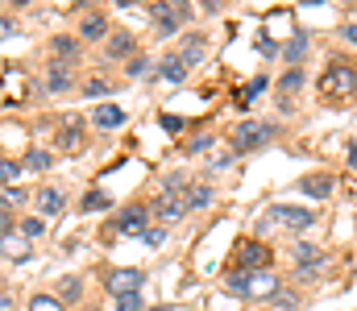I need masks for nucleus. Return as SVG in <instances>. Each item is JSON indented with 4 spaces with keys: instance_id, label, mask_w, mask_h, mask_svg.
<instances>
[{
    "instance_id": "obj_24",
    "label": "nucleus",
    "mask_w": 357,
    "mask_h": 311,
    "mask_svg": "<svg viewBox=\"0 0 357 311\" xmlns=\"http://www.w3.org/2000/svg\"><path fill=\"white\" fill-rule=\"evenodd\" d=\"M29 311H63V299H54V295H33V299H29Z\"/></svg>"
},
{
    "instance_id": "obj_38",
    "label": "nucleus",
    "mask_w": 357,
    "mask_h": 311,
    "mask_svg": "<svg viewBox=\"0 0 357 311\" xmlns=\"http://www.w3.org/2000/svg\"><path fill=\"white\" fill-rule=\"evenodd\" d=\"M13 29H17V25H13V21H8V17H0V42H4V38H8V33H13Z\"/></svg>"
},
{
    "instance_id": "obj_33",
    "label": "nucleus",
    "mask_w": 357,
    "mask_h": 311,
    "mask_svg": "<svg viewBox=\"0 0 357 311\" xmlns=\"http://www.w3.org/2000/svg\"><path fill=\"white\" fill-rule=\"evenodd\" d=\"M21 200H25V191H21V187H4V191H0V204H4V207L21 204Z\"/></svg>"
},
{
    "instance_id": "obj_36",
    "label": "nucleus",
    "mask_w": 357,
    "mask_h": 311,
    "mask_svg": "<svg viewBox=\"0 0 357 311\" xmlns=\"http://www.w3.org/2000/svg\"><path fill=\"white\" fill-rule=\"evenodd\" d=\"M84 92H88V96H108V83H104V79H88Z\"/></svg>"
},
{
    "instance_id": "obj_39",
    "label": "nucleus",
    "mask_w": 357,
    "mask_h": 311,
    "mask_svg": "<svg viewBox=\"0 0 357 311\" xmlns=\"http://www.w3.org/2000/svg\"><path fill=\"white\" fill-rule=\"evenodd\" d=\"M345 38H349V42L357 46V25H345Z\"/></svg>"
},
{
    "instance_id": "obj_8",
    "label": "nucleus",
    "mask_w": 357,
    "mask_h": 311,
    "mask_svg": "<svg viewBox=\"0 0 357 311\" xmlns=\"http://www.w3.org/2000/svg\"><path fill=\"white\" fill-rule=\"evenodd\" d=\"M33 253V241H25L21 232H4L0 237V257H8V262H25Z\"/></svg>"
},
{
    "instance_id": "obj_25",
    "label": "nucleus",
    "mask_w": 357,
    "mask_h": 311,
    "mask_svg": "<svg viewBox=\"0 0 357 311\" xmlns=\"http://www.w3.org/2000/svg\"><path fill=\"white\" fill-rule=\"evenodd\" d=\"M212 204V187H191L187 191V207H208Z\"/></svg>"
},
{
    "instance_id": "obj_13",
    "label": "nucleus",
    "mask_w": 357,
    "mask_h": 311,
    "mask_svg": "<svg viewBox=\"0 0 357 311\" xmlns=\"http://www.w3.org/2000/svg\"><path fill=\"white\" fill-rule=\"evenodd\" d=\"M33 204H38L42 216H54V212H63V191H59V187H42Z\"/></svg>"
},
{
    "instance_id": "obj_20",
    "label": "nucleus",
    "mask_w": 357,
    "mask_h": 311,
    "mask_svg": "<svg viewBox=\"0 0 357 311\" xmlns=\"http://www.w3.org/2000/svg\"><path fill=\"white\" fill-rule=\"evenodd\" d=\"M183 207H187V200H178V196H167V200L158 204V216H162V220H178V216H183Z\"/></svg>"
},
{
    "instance_id": "obj_10",
    "label": "nucleus",
    "mask_w": 357,
    "mask_h": 311,
    "mask_svg": "<svg viewBox=\"0 0 357 311\" xmlns=\"http://www.w3.org/2000/svg\"><path fill=\"white\" fill-rule=\"evenodd\" d=\"M295 262H299V274H316V270L324 266V253L303 241V245H295Z\"/></svg>"
},
{
    "instance_id": "obj_14",
    "label": "nucleus",
    "mask_w": 357,
    "mask_h": 311,
    "mask_svg": "<svg viewBox=\"0 0 357 311\" xmlns=\"http://www.w3.org/2000/svg\"><path fill=\"white\" fill-rule=\"evenodd\" d=\"M204 54H208V42H204L199 33H187V42H183V54H178V58H183V63H199Z\"/></svg>"
},
{
    "instance_id": "obj_35",
    "label": "nucleus",
    "mask_w": 357,
    "mask_h": 311,
    "mask_svg": "<svg viewBox=\"0 0 357 311\" xmlns=\"http://www.w3.org/2000/svg\"><path fill=\"white\" fill-rule=\"evenodd\" d=\"M158 125H162L167 133H178V129H183V120H178V116H171V112H162V116H158Z\"/></svg>"
},
{
    "instance_id": "obj_9",
    "label": "nucleus",
    "mask_w": 357,
    "mask_h": 311,
    "mask_svg": "<svg viewBox=\"0 0 357 311\" xmlns=\"http://www.w3.org/2000/svg\"><path fill=\"white\" fill-rule=\"evenodd\" d=\"M158 79H162V83H171V88H178V83L187 79V63H183L178 54H167V58L158 63Z\"/></svg>"
},
{
    "instance_id": "obj_30",
    "label": "nucleus",
    "mask_w": 357,
    "mask_h": 311,
    "mask_svg": "<svg viewBox=\"0 0 357 311\" xmlns=\"http://www.w3.org/2000/svg\"><path fill=\"white\" fill-rule=\"evenodd\" d=\"M116 311H146V303H142V295H121Z\"/></svg>"
},
{
    "instance_id": "obj_6",
    "label": "nucleus",
    "mask_w": 357,
    "mask_h": 311,
    "mask_svg": "<svg viewBox=\"0 0 357 311\" xmlns=\"http://www.w3.org/2000/svg\"><path fill=\"white\" fill-rule=\"evenodd\" d=\"M237 270H270V249L258 241H245L237 249Z\"/></svg>"
},
{
    "instance_id": "obj_26",
    "label": "nucleus",
    "mask_w": 357,
    "mask_h": 311,
    "mask_svg": "<svg viewBox=\"0 0 357 311\" xmlns=\"http://www.w3.org/2000/svg\"><path fill=\"white\" fill-rule=\"evenodd\" d=\"M54 54L59 58H75L79 54V42L75 38H54Z\"/></svg>"
},
{
    "instance_id": "obj_29",
    "label": "nucleus",
    "mask_w": 357,
    "mask_h": 311,
    "mask_svg": "<svg viewBox=\"0 0 357 311\" xmlns=\"http://www.w3.org/2000/svg\"><path fill=\"white\" fill-rule=\"evenodd\" d=\"M17 175H21V166H17V162H8V158H0V187H8Z\"/></svg>"
},
{
    "instance_id": "obj_5",
    "label": "nucleus",
    "mask_w": 357,
    "mask_h": 311,
    "mask_svg": "<svg viewBox=\"0 0 357 311\" xmlns=\"http://www.w3.org/2000/svg\"><path fill=\"white\" fill-rule=\"evenodd\" d=\"M312 220H316V212H312V207H291V204L270 207V224H282V228H295V232H303Z\"/></svg>"
},
{
    "instance_id": "obj_11",
    "label": "nucleus",
    "mask_w": 357,
    "mask_h": 311,
    "mask_svg": "<svg viewBox=\"0 0 357 311\" xmlns=\"http://www.w3.org/2000/svg\"><path fill=\"white\" fill-rule=\"evenodd\" d=\"M299 191L312 196V200H328L333 196V175H312V179H299Z\"/></svg>"
},
{
    "instance_id": "obj_34",
    "label": "nucleus",
    "mask_w": 357,
    "mask_h": 311,
    "mask_svg": "<svg viewBox=\"0 0 357 311\" xmlns=\"http://www.w3.org/2000/svg\"><path fill=\"white\" fill-rule=\"evenodd\" d=\"M142 241H146L150 249H158V245L167 241V232H162V228H146V232H142Z\"/></svg>"
},
{
    "instance_id": "obj_28",
    "label": "nucleus",
    "mask_w": 357,
    "mask_h": 311,
    "mask_svg": "<svg viewBox=\"0 0 357 311\" xmlns=\"http://www.w3.org/2000/svg\"><path fill=\"white\" fill-rule=\"evenodd\" d=\"M142 75H150V58H146V54L129 58V79H142Z\"/></svg>"
},
{
    "instance_id": "obj_41",
    "label": "nucleus",
    "mask_w": 357,
    "mask_h": 311,
    "mask_svg": "<svg viewBox=\"0 0 357 311\" xmlns=\"http://www.w3.org/2000/svg\"><path fill=\"white\" fill-rule=\"evenodd\" d=\"M150 311H175V308H150Z\"/></svg>"
},
{
    "instance_id": "obj_21",
    "label": "nucleus",
    "mask_w": 357,
    "mask_h": 311,
    "mask_svg": "<svg viewBox=\"0 0 357 311\" xmlns=\"http://www.w3.org/2000/svg\"><path fill=\"white\" fill-rule=\"evenodd\" d=\"M50 162H54L50 150H29V154H25V166H29V170H50Z\"/></svg>"
},
{
    "instance_id": "obj_32",
    "label": "nucleus",
    "mask_w": 357,
    "mask_h": 311,
    "mask_svg": "<svg viewBox=\"0 0 357 311\" xmlns=\"http://www.w3.org/2000/svg\"><path fill=\"white\" fill-rule=\"evenodd\" d=\"M303 54H307V38H295V42L287 46V58H291V63H299Z\"/></svg>"
},
{
    "instance_id": "obj_12",
    "label": "nucleus",
    "mask_w": 357,
    "mask_h": 311,
    "mask_svg": "<svg viewBox=\"0 0 357 311\" xmlns=\"http://www.w3.org/2000/svg\"><path fill=\"white\" fill-rule=\"evenodd\" d=\"M91 120H96V129H121V125H125V112H121L116 104H100V108L91 112Z\"/></svg>"
},
{
    "instance_id": "obj_4",
    "label": "nucleus",
    "mask_w": 357,
    "mask_h": 311,
    "mask_svg": "<svg viewBox=\"0 0 357 311\" xmlns=\"http://www.w3.org/2000/svg\"><path fill=\"white\" fill-rule=\"evenodd\" d=\"M241 295L245 299H270V295H278V274L274 270H245Z\"/></svg>"
},
{
    "instance_id": "obj_40",
    "label": "nucleus",
    "mask_w": 357,
    "mask_h": 311,
    "mask_svg": "<svg viewBox=\"0 0 357 311\" xmlns=\"http://www.w3.org/2000/svg\"><path fill=\"white\" fill-rule=\"evenodd\" d=\"M349 166H354V170H357V145H354V154H349Z\"/></svg>"
},
{
    "instance_id": "obj_17",
    "label": "nucleus",
    "mask_w": 357,
    "mask_h": 311,
    "mask_svg": "<svg viewBox=\"0 0 357 311\" xmlns=\"http://www.w3.org/2000/svg\"><path fill=\"white\" fill-rule=\"evenodd\" d=\"M108 54H112V58L133 54V33H112V38H108Z\"/></svg>"
},
{
    "instance_id": "obj_31",
    "label": "nucleus",
    "mask_w": 357,
    "mask_h": 311,
    "mask_svg": "<svg viewBox=\"0 0 357 311\" xmlns=\"http://www.w3.org/2000/svg\"><path fill=\"white\" fill-rule=\"evenodd\" d=\"M262 88H266V79H254V83H250V88H245V92L237 96V104H241V108H250V100H254V96H258Z\"/></svg>"
},
{
    "instance_id": "obj_15",
    "label": "nucleus",
    "mask_w": 357,
    "mask_h": 311,
    "mask_svg": "<svg viewBox=\"0 0 357 311\" xmlns=\"http://www.w3.org/2000/svg\"><path fill=\"white\" fill-rule=\"evenodd\" d=\"M79 33H84L88 42H96V38H104V33H108V21H104V13H91V17H84Z\"/></svg>"
},
{
    "instance_id": "obj_19",
    "label": "nucleus",
    "mask_w": 357,
    "mask_h": 311,
    "mask_svg": "<svg viewBox=\"0 0 357 311\" xmlns=\"http://www.w3.org/2000/svg\"><path fill=\"white\" fill-rule=\"evenodd\" d=\"M21 237H25V241H38V237H46V220H42V216H29V220H21Z\"/></svg>"
},
{
    "instance_id": "obj_27",
    "label": "nucleus",
    "mask_w": 357,
    "mask_h": 311,
    "mask_svg": "<svg viewBox=\"0 0 357 311\" xmlns=\"http://www.w3.org/2000/svg\"><path fill=\"white\" fill-rule=\"evenodd\" d=\"M299 83H303V71H287V75L278 79V88H282V96H291V92H299Z\"/></svg>"
},
{
    "instance_id": "obj_3",
    "label": "nucleus",
    "mask_w": 357,
    "mask_h": 311,
    "mask_svg": "<svg viewBox=\"0 0 357 311\" xmlns=\"http://www.w3.org/2000/svg\"><path fill=\"white\" fill-rule=\"evenodd\" d=\"M142 282H146V270H133V266H121L104 278V287L121 299V295H142Z\"/></svg>"
},
{
    "instance_id": "obj_2",
    "label": "nucleus",
    "mask_w": 357,
    "mask_h": 311,
    "mask_svg": "<svg viewBox=\"0 0 357 311\" xmlns=\"http://www.w3.org/2000/svg\"><path fill=\"white\" fill-rule=\"evenodd\" d=\"M266 137H274L270 120H241V125L233 129V150H237V154H241V150H254V145H262Z\"/></svg>"
},
{
    "instance_id": "obj_16",
    "label": "nucleus",
    "mask_w": 357,
    "mask_h": 311,
    "mask_svg": "<svg viewBox=\"0 0 357 311\" xmlns=\"http://www.w3.org/2000/svg\"><path fill=\"white\" fill-rule=\"evenodd\" d=\"M79 133H84L79 120H71V125L59 129V141H54V145H59V150H79Z\"/></svg>"
},
{
    "instance_id": "obj_22",
    "label": "nucleus",
    "mask_w": 357,
    "mask_h": 311,
    "mask_svg": "<svg viewBox=\"0 0 357 311\" xmlns=\"http://www.w3.org/2000/svg\"><path fill=\"white\" fill-rule=\"evenodd\" d=\"M108 204H112V200H108V196H104V191H88V196H84V212H108Z\"/></svg>"
},
{
    "instance_id": "obj_37",
    "label": "nucleus",
    "mask_w": 357,
    "mask_h": 311,
    "mask_svg": "<svg viewBox=\"0 0 357 311\" xmlns=\"http://www.w3.org/2000/svg\"><path fill=\"white\" fill-rule=\"evenodd\" d=\"M8 224H13V207H4V204H0V237L8 232Z\"/></svg>"
},
{
    "instance_id": "obj_7",
    "label": "nucleus",
    "mask_w": 357,
    "mask_h": 311,
    "mask_svg": "<svg viewBox=\"0 0 357 311\" xmlns=\"http://www.w3.org/2000/svg\"><path fill=\"white\" fill-rule=\"evenodd\" d=\"M146 220H150L146 207H129V212H121V216H116V237H142V232H146Z\"/></svg>"
},
{
    "instance_id": "obj_23",
    "label": "nucleus",
    "mask_w": 357,
    "mask_h": 311,
    "mask_svg": "<svg viewBox=\"0 0 357 311\" xmlns=\"http://www.w3.org/2000/svg\"><path fill=\"white\" fill-rule=\"evenodd\" d=\"M59 295H63L67 303H75V299L84 295V282H79V278H63V282H59Z\"/></svg>"
},
{
    "instance_id": "obj_1",
    "label": "nucleus",
    "mask_w": 357,
    "mask_h": 311,
    "mask_svg": "<svg viewBox=\"0 0 357 311\" xmlns=\"http://www.w3.org/2000/svg\"><path fill=\"white\" fill-rule=\"evenodd\" d=\"M354 88H357V75H354V67H345V63H333L320 75V92L324 96H349Z\"/></svg>"
},
{
    "instance_id": "obj_18",
    "label": "nucleus",
    "mask_w": 357,
    "mask_h": 311,
    "mask_svg": "<svg viewBox=\"0 0 357 311\" xmlns=\"http://www.w3.org/2000/svg\"><path fill=\"white\" fill-rule=\"evenodd\" d=\"M46 88H50V92H67V88H71V71H67L63 63H54V67H50V79H46Z\"/></svg>"
}]
</instances>
